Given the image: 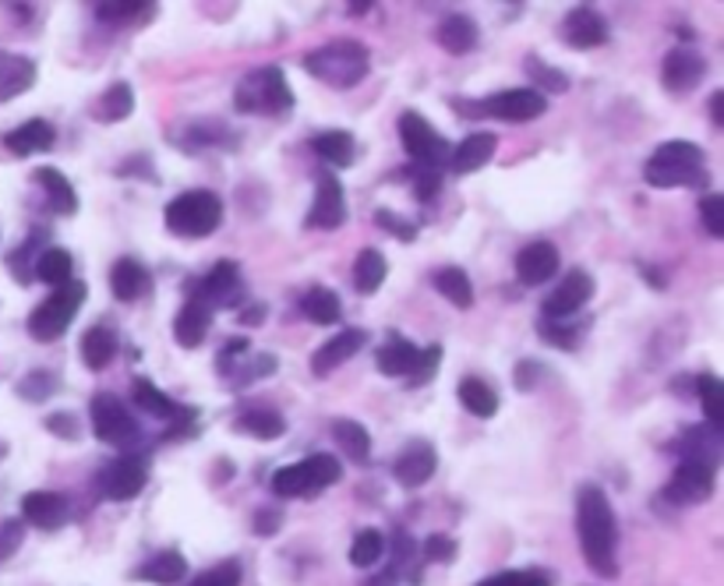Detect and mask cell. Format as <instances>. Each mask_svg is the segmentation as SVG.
<instances>
[{
  "label": "cell",
  "instance_id": "cell-1",
  "mask_svg": "<svg viewBox=\"0 0 724 586\" xmlns=\"http://www.w3.org/2000/svg\"><path fill=\"white\" fill-rule=\"evenodd\" d=\"M577 533H580L586 565H591L597 576H615L618 573V565H615L618 527H615L612 501L597 484H583L577 491Z\"/></svg>",
  "mask_w": 724,
  "mask_h": 586
},
{
  "label": "cell",
  "instance_id": "cell-2",
  "mask_svg": "<svg viewBox=\"0 0 724 586\" xmlns=\"http://www.w3.org/2000/svg\"><path fill=\"white\" fill-rule=\"evenodd\" d=\"M308 75H315L318 81H326L329 89H353L361 86L368 68H372V57L368 49L353 40H332L326 46L311 49L305 57Z\"/></svg>",
  "mask_w": 724,
  "mask_h": 586
},
{
  "label": "cell",
  "instance_id": "cell-3",
  "mask_svg": "<svg viewBox=\"0 0 724 586\" xmlns=\"http://www.w3.org/2000/svg\"><path fill=\"white\" fill-rule=\"evenodd\" d=\"M650 188H703L706 170H703V148L696 142H665L658 153L647 159L644 170Z\"/></svg>",
  "mask_w": 724,
  "mask_h": 586
},
{
  "label": "cell",
  "instance_id": "cell-4",
  "mask_svg": "<svg viewBox=\"0 0 724 586\" xmlns=\"http://www.w3.org/2000/svg\"><path fill=\"white\" fill-rule=\"evenodd\" d=\"M233 107L251 117H283L294 107V92L279 68H259L238 81Z\"/></svg>",
  "mask_w": 724,
  "mask_h": 586
},
{
  "label": "cell",
  "instance_id": "cell-5",
  "mask_svg": "<svg viewBox=\"0 0 724 586\" xmlns=\"http://www.w3.org/2000/svg\"><path fill=\"white\" fill-rule=\"evenodd\" d=\"M166 230L177 237H209L223 223V202L216 191H184L166 206Z\"/></svg>",
  "mask_w": 724,
  "mask_h": 586
},
{
  "label": "cell",
  "instance_id": "cell-6",
  "mask_svg": "<svg viewBox=\"0 0 724 586\" xmlns=\"http://www.w3.org/2000/svg\"><path fill=\"white\" fill-rule=\"evenodd\" d=\"M86 283L81 279H72L64 283V287H57L54 297H46L43 305L29 314V336L36 343H57L67 325H72V318L81 311V305H86Z\"/></svg>",
  "mask_w": 724,
  "mask_h": 586
},
{
  "label": "cell",
  "instance_id": "cell-7",
  "mask_svg": "<svg viewBox=\"0 0 724 586\" xmlns=\"http://www.w3.org/2000/svg\"><path fill=\"white\" fill-rule=\"evenodd\" d=\"M399 142H403V153L410 156L414 166H439L442 170V163L449 159L446 139L417 110L399 113Z\"/></svg>",
  "mask_w": 724,
  "mask_h": 586
},
{
  "label": "cell",
  "instance_id": "cell-8",
  "mask_svg": "<svg viewBox=\"0 0 724 586\" xmlns=\"http://www.w3.org/2000/svg\"><path fill=\"white\" fill-rule=\"evenodd\" d=\"M89 413H92V434L103 445L128 449V445L139 442V424H134V417L128 413V407L113 392L92 396Z\"/></svg>",
  "mask_w": 724,
  "mask_h": 586
},
{
  "label": "cell",
  "instance_id": "cell-9",
  "mask_svg": "<svg viewBox=\"0 0 724 586\" xmlns=\"http://www.w3.org/2000/svg\"><path fill=\"white\" fill-rule=\"evenodd\" d=\"M149 484V460L145 456H121L107 463L96 477V488L110 501H131L139 498Z\"/></svg>",
  "mask_w": 724,
  "mask_h": 586
},
{
  "label": "cell",
  "instance_id": "cell-10",
  "mask_svg": "<svg viewBox=\"0 0 724 586\" xmlns=\"http://www.w3.org/2000/svg\"><path fill=\"white\" fill-rule=\"evenodd\" d=\"M548 110V99L545 92L537 89H505L481 99V107H474L470 113L474 117H498V121H513V124H524V121H537Z\"/></svg>",
  "mask_w": 724,
  "mask_h": 586
},
{
  "label": "cell",
  "instance_id": "cell-11",
  "mask_svg": "<svg viewBox=\"0 0 724 586\" xmlns=\"http://www.w3.org/2000/svg\"><path fill=\"white\" fill-rule=\"evenodd\" d=\"M591 297H594V276L583 273V269H572V273H566L559 287L545 297V318L562 322V318L577 314Z\"/></svg>",
  "mask_w": 724,
  "mask_h": 586
},
{
  "label": "cell",
  "instance_id": "cell-12",
  "mask_svg": "<svg viewBox=\"0 0 724 586\" xmlns=\"http://www.w3.org/2000/svg\"><path fill=\"white\" fill-rule=\"evenodd\" d=\"M347 220V198L343 184L332 174H322L315 184V202L308 209V226L311 230H340Z\"/></svg>",
  "mask_w": 724,
  "mask_h": 586
},
{
  "label": "cell",
  "instance_id": "cell-13",
  "mask_svg": "<svg viewBox=\"0 0 724 586\" xmlns=\"http://www.w3.org/2000/svg\"><path fill=\"white\" fill-rule=\"evenodd\" d=\"M714 495V466L706 463H693L682 460V466L671 477V484L665 488V498L682 501V506H693V501H706Z\"/></svg>",
  "mask_w": 724,
  "mask_h": 586
},
{
  "label": "cell",
  "instance_id": "cell-14",
  "mask_svg": "<svg viewBox=\"0 0 724 586\" xmlns=\"http://www.w3.org/2000/svg\"><path fill=\"white\" fill-rule=\"evenodd\" d=\"M706 78V60L693 46H676L661 64V81L668 92H689Z\"/></svg>",
  "mask_w": 724,
  "mask_h": 586
},
{
  "label": "cell",
  "instance_id": "cell-15",
  "mask_svg": "<svg viewBox=\"0 0 724 586\" xmlns=\"http://www.w3.org/2000/svg\"><path fill=\"white\" fill-rule=\"evenodd\" d=\"M559 265H562L559 247L548 241H534L516 255V279L524 283V287H541V283H548L559 273Z\"/></svg>",
  "mask_w": 724,
  "mask_h": 586
},
{
  "label": "cell",
  "instance_id": "cell-16",
  "mask_svg": "<svg viewBox=\"0 0 724 586\" xmlns=\"http://www.w3.org/2000/svg\"><path fill=\"white\" fill-rule=\"evenodd\" d=\"M364 343H368V332H364V329H343V332H336L329 343H322V346L315 350V357H311L315 378H326V375H332L340 364H347L350 357H358V350H361Z\"/></svg>",
  "mask_w": 724,
  "mask_h": 586
},
{
  "label": "cell",
  "instance_id": "cell-17",
  "mask_svg": "<svg viewBox=\"0 0 724 586\" xmlns=\"http://www.w3.org/2000/svg\"><path fill=\"white\" fill-rule=\"evenodd\" d=\"M439 471V456H435V449L428 442H414L403 449V456L396 460L393 474L403 488H420V484H428Z\"/></svg>",
  "mask_w": 724,
  "mask_h": 586
},
{
  "label": "cell",
  "instance_id": "cell-18",
  "mask_svg": "<svg viewBox=\"0 0 724 586\" xmlns=\"http://www.w3.org/2000/svg\"><path fill=\"white\" fill-rule=\"evenodd\" d=\"M562 36L572 49H594L608 40V25H604V19L594 8H577L562 22Z\"/></svg>",
  "mask_w": 724,
  "mask_h": 586
},
{
  "label": "cell",
  "instance_id": "cell-19",
  "mask_svg": "<svg viewBox=\"0 0 724 586\" xmlns=\"http://www.w3.org/2000/svg\"><path fill=\"white\" fill-rule=\"evenodd\" d=\"M209 322H212V308L195 294L188 305L177 311V322H174L177 346H184V350L201 346V340H206V332H209Z\"/></svg>",
  "mask_w": 724,
  "mask_h": 586
},
{
  "label": "cell",
  "instance_id": "cell-20",
  "mask_svg": "<svg viewBox=\"0 0 724 586\" xmlns=\"http://www.w3.org/2000/svg\"><path fill=\"white\" fill-rule=\"evenodd\" d=\"M481 40V29L474 19H467V14H446L435 29V43H439L446 54L460 57V54H470V49L478 46Z\"/></svg>",
  "mask_w": 724,
  "mask_h": 586
},
{
  "label": "cell",
  "instance_id": "cell-21",
  "mask_svg": "<svg viewBox=\"0 0 724 586\" xmlns=\"http://www.w3.org/2000/svg\"><path fill=\"white\" fill-rule=\"evenodd\" d=\"M22 516L25 523L40 530H57L67 519V498L57 491H29L22 501Z\"/></svg>",
  "mask_w": 724,
  "mask_h": 586
},
{
  "label": "cell",
  "instance_id": "cell-22",
  "mask_svg": "<svg viewBox=\"0 0 724 586\" xmlns=\"http://www.w3.org/2000/svg\"><path fill=\"white\" fill-rule=\"evenodd\" d=\"M495 145H498V139L492 135V131H474V135H467L449 156L452 170L457 174H478L481 166L495 156Z\"/></svg>",
  "mask_w": 724,
  "mask_h": 586
},
{
  "label": "cell",
  "instance_id": "cell-23",
  "mask_svg": "<svg viewBox=\"0 0 724 586\" xmlns=\"http://www.w3.org/2000/svg\"><path fill=\"white\" fill-rule=\"evenodd\" d=\"M238 283H241V269L238 262H216L209 276L198 283V297L206 300V305H230V297L238 294Z\"/></svg>",
  "mask_w": 724,
  "mask_h": 586
},
{
  "label": "cell",
  "instance_id": "cell-24",
  "mask_svg": "<svg viewBox=\"0 0 724 586\" xmlns=\"http://www.w3.org/2000/svg\"><path fill=\"white\" fill-rule=\"evenodd\" d=\"M54 128H50L46 121H40V117H32V121H25L22 128H14L4 135V148L14 156H32V153H46L50 145H54Z\"/></svg>",
  "mask_w": 724,
  "mask_h": 586
},
{
  "label": "cell",
  "instance_id": "cell-25",
  "mask_svg": "<svg viewBox=\"0 0 724 586\" xmlns=\"http://www.w3.org/2000/svg\"><path fill=\"white\" fill-rule=\"evenodd\" d=\"M32 86H36V64L29 57H11V54L0 57V103L29 92Z\"/></svg>",
  "mask_w": 724,
  "mask_h": 586
},
{
  "label": "cell",
  "instance_id": "cell-26",
  "mask_svg": "<svg viewBox=\"0 0 724 586\" xmlns=\"http://www.w3.org/2000/svg\"><path fill=\"white\" fill-rule=\"evenodd\" d=\"M131 110H134V89L128 81H113V86L96 99L89 113L99 124H117V121H124V117H131Z\"/></svg>",
  "mask_w": 724,
  "mask_h": 586
},
{
  "label": "cell",
  "instance_id": "cell-27",
  "mask_svg": "<svg viewBox=\"0 0 724 586\" xmlns=\"http://www.w3.org/2000/svg\"><path fill=\"white\" fill-rule=\"evenodd\" d=\"M110 290H113L117 300H124V305L139 300L149 290V273L142 269V262H134V258L117 262L110 269Z\"/></svg>",
  "mask_w": 724,
  "mask_h": 586
},
{
  "label": "cell",
  "instance_id": "cell-28",
  "mask_svg": "<svg viewBox=\"0 0 724 586\" xmlns=\"http://www.w3.org/2000/svg\"><path fill=\"white\" fill-rule=\"evenodd\" d=\"M36 184L46 191L50 206H54L57 215H75L78 195H75V188H72V180H67V177L57 170V166H40V170H36Z\"/></svg>",
  "mask_w": 724,
  "mask_h": 586
},
{
  "label": "cell",
  "instance_id": "cell-29",
  "mask_svg": "<svg viewBox=\"0 0 724 586\" xmlns=\"http://www.w3.org/2000/svg\"><path fill=\"white\" fill-rule=\"evenodd\" d=\"M113 357H117V332L110 325H92L81 336V361H86L89 372H103Z\"/></svg>",
  "mask_w": 724,
  "mask_h": 586
},
{
  "label": "cell",
  "instance_id": "cell-30",
  "mask_svg": "<svg viewBox=\"0 0 724 586\" xmlns=\"http://www.w3.org/2000/svg\"><path fill=\"white\" fill-rule=\"evenodd\" d=\"M385 276H390V262H385L382 251L368 247L358 255V262H353V287H358V294H375Z\"/></svg>",
  "mask_w": 724,
  "mask_h": 586
},
{
  "label": "cell",
  "instance_id": "cell-31",
  "mask_svg": "<svg viewBox=\"0 0 724 586\" xmlns=\"http://www.w3.org/2000/svg\"><path fill=\"white\" fill-rule=\"evenodd\" d=\"M431 283L452 308L467 311L470 305H474V287H470V276L463 269H457V265H446V269H439L431 276Z\"/></svg>",
  "mask_w": 724,
  "mask_h": 586
},
{
  "label": "cell",
  "instance_id": "cell-32",
  "mask_svg": "<svg viewBox=\"0 0 724 586\" xmlns=\"http://www.w3.org/2000/svg\"><path fill=\"white\" fill-rule=\"evenodd\" d=\"M417 357H420V350L410 343V340H390L382 350H379V372L382 375H390V378H399V375H410L414 372V364H417Z\"/></svg>",
  "mask_w": 724,
  "mask_h": 586
},
{
  "label": "cell",
  "instance_id": "cell-33",
  "mask_svg": "<svg viewBox=\"0 0 724 586\" xmlns=\"http://www.w3.org/2000/svg\"><path fill=\"white\" fill-rule=\"evenodd\" d=\"M184 576H188V562H184L177 551H160V555H153V559H149V562L139 568V579L156 583V586L180 583Z\"/></svg>",
  "mask_w": 724,
  "mask_h": 586
},
{
  "label": "cell",
  "instance_id": "cell-34",
  "mask_svg": "<svg viewBox=\"0 0 724 586\" xmlns=\"http://www.w3.org/2000/svg\"><path fill=\"white\" fill-rule=\"evenodd\" d=\"M32 273H36V279L50 283V287H64V283L75 279V262L64 247H46L36 265H32Z\"/></svg>",
  "mask_w": 724,
  "mask_h": 586
},
{
  "label": "cell",
  "instance_id": "cell-35",
  "mask_svg": "<svg viewBox=\"0 0 724 586\" xmlns=\"http://www.w3.org/2000/svg\"><path fill=\"white\" fill-rule=\"evenodd\" d=\"M311 153L326 159L329 166H350L353 163V135L350 131H322L311 139Z\"/></svg>",
  "mask_w": 724,
  "mask_h": 586
},
{
  "label": "cell",
  "instance_id": "cell-36",
  "mask_svg": "<svg viewBox=\"0 0 724 586\" xmlns=\"http://www.w3.org/2000/svg\"><path fill=\"white\" fill-rule=\"evenodd\" d=\"M300 311H305L315 325H336L340 322V314H343L340 297H336L332 290H326V287H311L305 294V300H300Z\"/></svg>",
  "mask_w": 724,
  "mask_h": 586
},
{
  "label": "cell",
  "instance_id": "cell-37",
  "mask_svg": "<svg viewBox=\"0 0 724 586\" xmlns=\"http://www.w3.org/2000/svg\"><path fill=\"white\" fill-rule=\"evenodd\" d=\"M460 403L474 413V417H495V410H498V396H495V389L487 382H481V378H463L460 382Z\"/></svg>",
  "mask_w": 724,
  "mask_h": 586
},
{
  "label": "cell",
  "instance_id": "cell-38",
  "mask_svg": "<svg viewBox=\"0 0 724 586\" xmlns=\"http://www.w3.org/2000/svg\"><path fill=\"white\" fill-rule=\"evenodd\" d=\"M332 439L340 442V449L350 460L364 463L368 456H372V434H368V428L358 421H332Z\"/></svg>",
  "mask_w": 724,
  "mask_h": 586
},
{
  "label": "cell",
  "instance_id": "cell-39",
  "mask_svg": "<svg viewBox=\"0 0 724 586\" xmlns=\"http://www.w3.org/2000/svg\"><path fill=\"white\" fill-rule=\"evenodd\" d=\"M134 403H139L145 413L163 417V421H174V417L184 413V410L174 403V399L166 396V392H160V385H153L149 378H139V382H134Z\"/></svg>",
  "mask_w": 724,
  "mask_h": 586
},
{
  "label": "cell",
  "instance_id": "cell-40",
  "mask_svg": "<svg viewBox=\"0 0 724 586\" xmlns=\"http://www.w3.org/2000/svg\"><path fill=\"white\" fill-rule=\"evenodd\" d=\"M696 392H700V403H703V413L706 421H711V428H724V385L721 378L714 375H700L696 378Z\"/></svg>",
  "mask_w": 724,
  "mask_h": 586
},
{
  "label": "cell",
  "instance_id": "cell-41",
  "mask_svg": "<svg viewBox=\"0 0 724 586\" xmlns=\"http://www.w3.org/2000/svg\"><path fill=\"white\" fill-rule=\"evenodd\" d=\"M238 431H248V434H255V439L268 442V439H279L286 431V421L276 410H248L238 421Z\"/></svg>",
  "mask_w": 724,
  "mask_h": 586
},
{
  "label": "cell",
  "instance_id": "cell-42",
  "mask_svg": "<svg viewBox=\"0 0 724 586\" xmlns=\"http://www.w3.org/2000/svg\"><path fill=\"white\" fill-rule=\"evenodd\" d=\"M273 491L279 498H300L311 491V480H308V471L305 463H290V466H279L273 474Z\"/></svg>",
  "mask_w": 724,
  "mask_h": 586
},
{
  "label": "cell",
  "instance_id": "cell-43",
  "mask_svg": "<svg viewBox=\"0 0 724 586\" xmlns=\"http://www.w3.org/2000/svg\"><path fill=\"white\" fill-rule=\"evenodd\" d=\"M305 471H308V480H311V491H322V488H329V484H336L343 477L340 460L329 456V452H315V456H308Z\"/></svg>",
  "mask_w": 724,
  "mask_h": 586
},
{
  "label": "cell",
  "instance_id": "cell-44",
  "mask_svg": "<svg viewBox=\"0 0 724 586\" xmlns=\"http://www.w3.org/2000/svg\"><path fill=\"white\" fill-rule=\"evenodd\" d=\"M382 551H385L382 533L379 530H364L350 544V562L358 565V568H368V565H375L382 559Z\"/></svg>",
  "mask_w": 724,
  "mask_h": 586
},
{
  "label": "cell",
  "instance_id": "cell-45",
  "mask_svg": "<svg viewBox=\"0 0 724 586\" xmlns=\"http://www.w3.org/2000/svg\"><path fill=\"white\" fill-rule=\"evenodd\" d=\"M57 392V375L50 372H32L19 382V396L29 399V403H43V399H50Z\"/></svg>",
  "mask_w": 724,
  "mask_h": 586
},
{
  "label": "cell",
  "instance_id": "cell-46",
  "mask_svg": "<svg viewBox=\"0 0 724 586\" xmlns=\"http://www.w3.org/2000/svg\"><path fill=\"white\" fill-rule=\"evenodd\" d=\"M478 586H551V583L541 573H534V568H509V573L481 579Z\"/></svg>",
  "mask_w": 724,
  "mask_h": 586
},
{
  "label": "cell",
  "instance_id": "cell-47",
  "mask_svg": "<svg viewBox=\"0 0 724 586\" xmlns=\"http://www.w3.org/2000/svg\"><path fill=\"white\" fill-rule=\"evenodd\" d=\"M700 220L706 226V233H711L714 241L724 237V198L721 195H706L703 206H700Z\"/></svg>",
  "mask_w": 724,
  "mask_h": 586
},
{
  "label": "cell",
  "instance_id": "cell-48",
  "mask_svg": "<svg viewBox=\"0 0 724 586\" xmlns=\"http://www.w3.org/2000/svg\"><path fill=\"white\" fill-rule=\"evenodd\" d=\"M188 586H241V565L238 562H223V565L209 568V573H201Z\"/></svg>",
  "mask_w": 724,
  "mask_h": 586
},
{
  "label": "cell",
  "instance_id": "cell-49",
  "mask_svg": "<svg viewBox=\"0 0 724 586\" xmlns=\"http://www.w3.org/2000/svg\"><path fill=\"white\" fill-rule=\"evenodd\" d=\"M541 340L545 343H551V346H562V350H572L577 346V336H580V329L577 325H562V322H551V318H545L541 325Z\"/></svg>",
  "mask_w": 724,
  "mask_h": 586
},
{
  "label": "cell",
  "instance_id": "cell-50",
  "mask_svg": "<svg viewBox=\"0 0 724 586\" xmlns=\"http://www.w3.org/2000/svg\"><path fill=\"white\" fill-rule=\"evenodd\" d=\"M25 541V523L22 519H8L4 527H0V562H8L14 551L22 548Z\"/></svg>",
  "mask_w": 724,
  "mask_h": 586
},
{
  "label": "cell",
  "instance_id": "cell-51",
  "mask_svg": "<svg viewBox=\"0 0 724 586\" xmlns=\"http://www.w3.org/2000/svg\"><path fill=\"white\" fill-rule=\"evenodd\" d=\"M375 223H379L382 230L396 233L399 241H414V237H417V226H414V223H403L396 212H385V209H379V212H375Z\"/></svg>",
  "mask_w": 724,
  "mask_h": 586
},
{
  "label": "cell",
  "instance_id": "cell-52",
  "mask_svg": "<svg viewBox=\"0 0 724 586\" xmlns=\"http://www.w3.org/2000/svg\"><path fill=\"white\" fill-rule=\"evenodd\" d=\"M527 68H530V71H537L534 78L541 81L545 89H555V92H566V89H569V78H566L562 71H551V68H545V64L537 60V57H530V60H527Z\"/></svg>",
  "mask_w": 724,
  "mask_h": 586
},
{
  "label": "cell",
  "instance_id": "cell-53",
  "mask_svg": "<svg viewBox=\"0 0 724 586\" xmlns=\"http://www.w3.org/2000/svg\"><path fill=\"white\" fill-rule=\"evenodd\" d=\"M439 357H442V346H428L425 354L417 357V364H414L410 385H425L431 378V372H435V364H439Z\"/></svg>",
  "mask_w": 724,
  "mask_h": 586
},
{
  "label": "cell",
  "instance_id": "cell-54",
  "mask_svg": "<svg viewBox=\"0 0 724 586\" xmlns=\"http://www.w3.org/2000/svg\"><path fill=\"white\" fill-rule=\"evenodd\" d=\"M425 555H428V562H452L457 559V541L435 533V538H428V544H425Z\"/></svg>",
  "mask_w": 724,
  "mask_h": 586
},
{
  "label": "cell",
  "instance_id": "cell-55",
  "mask_svg": "<svg viewBox=\"0 0 724 586\" xmlns=\"http://www.w3.org/2000/svg\"><path fill=\"white\" fill-rule=\"evenodd\" d=\"M139 11H149V8H142V4H99L96 8L99 19H107V22H124V19H131V14H139Z\"/></svg>",
  "mask_w": 724,
  "mask_h": 586
},
{
  "label": "cell",
  "instance_id": "cell-56",
  "mask_svg": "<svg viewBox=\"0 0 724 586\" xmlns=\"http://www.w3.org/2000/svg\"><path fill=\"white\" fill-rule=\"evenodd\" d=\"M46 428H50V431H57V434H64V439H75V434H78V424H75L67 413H54V417H50V421H46Z\"/></svg>",
  "mask_w": 724,
  "mask_h": 586
},
{
  "label": "cell",
  "instance_id": "cell-57",
  "mask_svg": "<svg viewBox=\"0 0 724 586\" xmlns=\"http://www.w3.org/2000/svg\"><path fill=\"white\" fill-rule=\"evenodd\" d=\"M255 523H259L255 530L262 533V538H268V533H276V530H279V512H268V509H265V512H259Z\"/></svg>",
  "mask_w": 724,
  "mask_h": 586
},
{
  "label": "cell",
  "instance_id": "cell-58",
  "mask_svg": "<svg viewBox=\"0 0 724 586\" xmlns=\"http://www.w3.org/2000/svg\"><path fill=\"white\" fill-rule=\"evenodd\" d=\"M711 121H714V128H724V92L721 89L711 96Z\"/></svg>",
  "mask_w": 724,
  "mask_h": 586
},
{
  "label": "cell",
  "instance_id": "cell-59",
  "mask_svg": "<svg viewBox=\"0 0 724 586\" xmlns=\"http://www.w3.org/2000/svg\"><path fill=\"white\" fill-rule=\"evenodd\" d=\"M262 318H265V308H262V305H255V308L241 311V325H259Z\"/></svg>",
  "mask_w": 724,
  "mask_h": 586
}]
</instances>
